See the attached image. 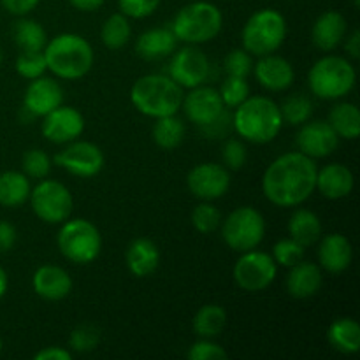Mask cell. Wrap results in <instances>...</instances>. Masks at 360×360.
Listing matches in <instances>:
<instances>
[{
  "instance_id": "obj_1",
  "label": "cell",
  "mask_w": 360,
  "mask_h": 360,
  "mask_svg": "<svg viewBox=\"0 0 360 360\" xmlns=\"http://www.w3.org/2000/svg\"><path fill=\"white\" fill-rule=\"evenodd\" d=\"M315 160L301 151H288L269 164L262 178V192L278 207H297L309 199L316 186Z\"/></svg>"
},
{
  "instance_id": "obj_2",
  "label": "cell",
  "mask_w": 360,
  "mask_h": 360,
  "mask_svg": "<svg viewBox=\"0 0 360 360\" xmlns=\"http://www.w3.org/2000/svg\"><path fill=\"white\" fill-rule=\"evenodd\" d=\"M232 129L243 141L252 144H267L283 129L280 105L264 95H250L234 109Z\"/></svg>"
},
{
  "instance_id": "obj_3",
  "label": "cell",
  "mask_w": 360,
  "mask_h": 360,
  "mask_svg": "<svg viewBox=\"0 0 360 360\" xmlns=\"http://www.w3.org/2000/svg\"><path fill=\"white\" fill-rule=\"evenodd\" d=\"M44 58L48 70L55 77L76 81L86 76L95 62V53L90 41L79 34H58L44 46Z\"/></svg>"
},
{
  "instance_id": "obj_4",
  "label": "cell",
  "mask_w": 360,
  "mask_h": 360,
  "mask_svg": "<svg viewBox=\"0 0 360 360\" xmlns=\"http://www.w3.org/2000/svg\"><path fill=\"white\" fill-rule=\"evenodd\" d=\"M183 88L165 74H146L130 88V102L144 116L157 120L178 115L183 102Z\"/></svg>"
},
{
  "instance_id": "obj_5",
  "label": "cell",
  "mask_w": 360,
  "mask_h": 360,
  "mask_svg": "<svg viewBox=\"0 0 360 360\" xmlns=\"http://www.w3.org/2000/svg\"><path fill=\"white\" fill-rule=\"evenodd\" d=\"M221 27L224 14L220 7L206 0H197L183 6L171 23V30L174 32L178 42L193 46L213 41L221 32Z\"/></svg>"
},
{
  "instance_id": "obj_6",
  "label": "cell",
  "mask_w": 360,
  "mask_h": 360,
  "mask_svg": "<svg viewBox=\"0 0 360 360\" xmlns=\"http://www.w3.org/2000/svg\"><path fill=\"white\" fill-rule=\"evenodd\" d=\"M357 83L354 63L345 56L326 55L316 60L308 72V86L322 101H340L347 97Z\"/></svg>"
},
{
  "instance_id": "obj_7",
  "label": "cell",
  "mask_w": 360,
  "mask_h": 360,
  "mask_svg": "<svg viewBox=\"0 0 360 360\" xmlns=\"http://www.w3.org/2000/svg\"><path fill=\"white\" fill-rule=\"evenodd\" d=\"M287 20L276 9H260L248 18L241 32L243 49L252 56L276 53L287 39Z\"/></svg>"
},
{
  "instance_id": "obj_8",
  "label": "cell",
  "mask_w": 360,
  "mask_h": 360,
  "mask_svg": "<svg viewBox=\"0 0 360 360\" xmlns=\"http://www.w3.org/2000/svg\"><path fill=\"white\" fill-rule=\"evenodd\" d=\"M60 253L77 266L91 264L102 250V236L86 218H67L56 236Z\"/></svg>"
},
{
  "instance_id": "obj_9",
  "label": "cell",
  "mask_w": 360,
  "mask_h": 360,
  "mask_svg": "<svg viewBox=\"0 0 360 360\" xmlns=\"http://www.w3.org/2000/svg\"><path fill=\"white\" fill-rule=\"evenodd\" d=\"M220 229L225 245L243 253L259 248L266 236V220L255 207L241 206L221 220Z\"/></svg>"
},
{
  "instance_id": "obj_10",
  "label": "cell",
  "mask_w": 360,
  "mask_h": 360,
  "mask_svg": "<svg viewBox=\"0 0 360 360\" xmlns=\"http://www.w3.org/2000/svg\"><path fill=\"white\" fill-rule=\"evenodd\" d=\"M30 207L35 217L44 224L58 225L70 218L74 199L70 190L56 179H39L30 190Z\"/></svg>"
},
{
  "instance_id": "obj_11",
  "label": "cell",
  "mask_w": 360,
  "mask_h": 360,
  "mask_svg": "<svg viewBox=\"0 0 360 360\" xmlns=\"http://www.w3.org/2000/svg\"><path fill=\"white\" fill-rule=\"evenodd\" d=\"M278 274V264L266 252L250 250L243 252L234 264L232 276L236 285L246 292H262L273 285Z\"/></svg>"
},
{
  "instance_id": "obj_12",
  "label": "cell",
  "mask_w": 360,
  "mask_h": 360,
  "mask_svg": "<svg viewBox=\"0 0 360 360\" xmlns=\"http://www.w3.org/2000/svg\"><path fill=\"white\" fill-rule=\"evenodd\" d=\"M167 76L181 88H195L207 81L211 74V62L206 53L193 44L174 49L167 67Z\"/></svg>"
},
{
  "instance_id": "obj_13",
  "label": "cell",
  "mask_w": 360,
  "mask_h": 360,
  "mask_svg": "<svg viewBox=\"0 0 360 360\" xmlns=\"http://www.w3.org/2000/svg\"><path fill=\"white\" fill-rule=\"evenodd\" d=\"M53 164L77 178H94L104 169V151L90 141H72L53 157Z\"/></svg>"
},
{
  "instance_id": "obj_14",
  "label": "cell",
  "mask_w": 360,
  "mask_h": 360,
  "mask_svg": "<svg viewBox=\"0 0 360 360\" xmlns=\"http://www.w3.org/2000/svg\"><path fill=\"white\" fill-rule=\"evenodd\" d=\"M186 186L193 197L200 200H217L231 188V172L225 165L204 162L190 169Z\"/></svg>"
},
{
  "instance_id": "obj_15",
  "label": "cell",
  "mask_w": 360,
  "mask_h": 360,
  "mask_svg": "<svg viewBox=\"0 0 360 360\" xmlns=\"http://www.w3.org/2000/svg\"><path fill=\"white\" fill-rule=\"evenodd\" d=\"M295 144L302 155L316 160L333 155L340 146V137L327 120H308L299 129Z\"/></svg>"
},
{
  "instance_id": "obj_16",
  "label": "cell",
  "mask_w": 360,
  "mask_h": 360,
  "mask_svg": "<svg viewBox=\"0 0 360 360\" xmlns=\"http://www.w3.org/2000/svg\"><path fill=\"white\" fill-rule=\"evenodd\" d=\"M84 130V118L76 108L70 105H58L42 116L41 132L49 143L67 144L76 141Z\"/></svg>"
},
{
  "instance_id": "obj_17",
  "label": "cell",
  "mask_w": 360,
  "mask_h": 360,
  "mask_svg": "<svg viewBox=\"0 0 360 360\" xmlns=\"http://www.w3.org/2000/svg\"><path fill=\"white\" fill-rule=\"evenodd\" d=\"M181 109L193 125L202 129L213 123L225 111V105L217 88L200 84V86L190 88L188 94L183 95Z\"/></svg>"
},
{
  "instance_id": "obj_18",
  "label": "cell",
  "mask_w": 360,
  "mask_h": 360,
  "mask_svg": "<svg viewBox=\"0 0 360 360\" xmlns=\"http://www.w3.org/2000/svg\"><path fill=\"white\" fill-rule=\"evenodd\" d=\"M252 72L255 74L257 83L267 91H285L295 81V70L292 63L276 53L259 56L257 63H253Z\"/></svg>"
},
{
  "instance_id": "obj_19",
  "label": "cell",
  "mask_w": 360,
  "mask_h": 360,
  "mask_svg": "<svg viewBox=\"0 0 360 360\" xmlns=\"http://www.w3.org/2000/svg\"><path fill=\"white\" fill-rule=\"evenodd\" d=\"M62 104L63 88L53 77H35L25 90L23 108H27L35 118H42Z\"/></svg>"
},
{
  "instance_id": "obj_20",
  "label": "cell",
  "mask_w": 360,
  "mask_h": 360,
  "mask_svg": "<svg viewBox=\"0 0 360 360\" xmlns=\"http://www.w3.org/2000/svg\"><path fill=\"white\" fill-rule=\"evenodd\" d=\"M32 288L44 301H62L72 292V278L60 266H41L32 276Z\"/></svg>"
},
{
  "instance_id": "obj_21",
  "label": "cell",
  "mask_w": 360,
  "mask_h": 360,
  "mask_svg": "<svg viewBox=\"0 0 360 360\" xmlns=\"http://www.w3.org/2000/svg\"><path fill=\"white\" fill-rule=\"evenodd\" d=\"M348 34L347 18L338 11H326L315 20L311 28V42L320 51H334Z\"/></svg>"
},
{
  "instance_id": "obj_22",
  "label": "cell",
  "mask_w": 360,
  "mask_h": 360,
  "mask_svg": "<svg viewBox=\"0 0 360 360\" xmlns=\"http://www.w3.org/2000/svg\"><path fill=\"white\" fill-rule=\"evenodd\" d=\"M319 241L320 267L330 274L345 273L354 259L352 243L348 241L347 236L336 232V234H327L326 238H320Z\"/></svg>"
},
{
  "instance_id": "obj_23",
  "label": "cell",
  "mask_w": 360,
  "mask_h": 360,
  "mask_svg": "<svg viewBox=\"0 0 360 360\" xmlns=\"http://www.w3.org/2000/svg\"><path fill=\"white\" fill-rule=\"evenodd\" d=\"M355 185L354 172L347 167L345 164H327L316 172V186L326 199L340 200L345 199L352 193Z\"/></svg>"
},
{
  "instance_id": "obj_24",
  "label": "cell",
  "mask_w": 360,
  "mask_h": 360,
  "mask_svg": "<svg viewBox=\"0 0 360 360\" xmlns=\"http://www.w3.org/2000/svg\"><path fill=\"white\" fill-rule=\"evenodd\" d=\"M176 48H178V39L171 27L150 28V30L143 32L136 42L137 55L148 62L169 58Z\"/></svg>"
},
{
  "instance_id": "obj_25",
  "label": "cell",
  "mask_w": 360,
  "mask_h": 360,
  "mask_svg": "<svg viewBox=\"0 0 360 360\" xmlns=\"http://www.w3.org/2000/svg\"><path fill=\"white\" fill-rule=\"evenodd\" d=\"M287 280V292L294 299H309L315 294H319L322 287V269L316 264L306 262L304 259L295 266L288 267Z\"/></svg>"
},
{
  "instance_id": "obj_26",
  "label": "cell",
  "mask_w": 360,
  "mask_h": 360,
  "mask_svg": "<svg viewBox=\"0 0 360 360\" xmlns=\"http://www.w3.org/2000/svg\"><path fill=\"white\" fill-rule=\"evenodd\" d=\"M125 262L130 274L136 278H148L160 266V250L151 239L137 238L127 248Z\"/></svg>"
},
{
  "instance_id": "obj_27",
  "label": "cell",
  "mask_w": 360,
  "mask_h": 360,
  "mask_svg": "<svg viewBox=\"0 0 360 360\" xmlns=\"http://www.w3.org/2000/svg\"><path fill=\"white\" fill-rule=\"evenodd\" d=\"M287 229L290 238L304 248L316 245L319 239L322 238V221H320L319 214L306 207H299L292 213Z\"/></svg>"
},
{
  "instance_id": "obj_28",
  "label": "cell",
  "mask_w": 360,
  "mask_h": 360,
  "mask_svg": "<svg viewBox=\"0 0 360 360\" xmlns=\"http://www.w3.org/2000/svg\"><path fill=\"white\" fill-rule=\"evenodd\" d=\"M327 341L334 350L341 354L354 355L360 350V326L357 320L340 316L334 320L327 330Z\"/></svg>"
},
{
  "instance_id": "obj_29",
  "label": "cell",
  "mask_w": 360,
  "mask_h": 360,
  "mask_svg": "<svg viewBox=\"0 0 360 360\" xmlns=\"http://www.w3.org/2000/svg\"><path fill=\"white\" fill-rule=\"evenodd\" d=\"M30 179L25 172L6 171L0 174V206L20 207L30 197Z\"/></svg>"
},
{
  "instance_id": "obj_30",
  "label": "cell",
  "mask_w": 360,
  "mask_h": 360,
  "mask_svg": "<svg viewBox=\"0 0 360 360\" xmlns=\"http://www.w3.org/2000/svg\"><path fill=\"white\" fill-rule=\"evenodd\" d=\"M327 122L340 139L355 141L360 136V111L354 102H338L333 105Z\"/></svg>"
},
{
  "instance_id": "obj_31",
  "label": "cell",
  "mask_w": 360,
  "mask_h": 360,
  "mask_svg": "<svg viewBox=\"0 0 360 360\" xmlns=\"http://www.w3.org/2000/svg\"><path fill=\"white\" fill-rule=\"evenodd\" d=\"M13 39L20 51H42L49 41L44 27L39 21L25 16H20V20L14 21Z\"/></svg>"
},
{
  "instance_id": "obj_32",
  "label": "cell",
  "mask_w": 360,
  "mask_h": 360,
  "mask_svg": "<svg viewBox=\"0 0 360 360\" xmlns=\"http://www.w3.org/2000/svg\"><path fill=\"white\" fill-rule=\"evenodd\" d=\"M227 323V311L220 304H204L193 316V333L199 338L214 340L221 334Z\"/></svg>"
},
{
  "instance_id": "obj_33",
  "label": "cell",
  "mask_w": 360,
  "mask_h": 360,
  "mask_svg": "<svg viewBox=\"0 0 360 360\" xmlns=\"http://www.w3.org/2000/svg\"><path fill=\"white\" fill-rule=\"evenodd\" d=\"M151 136L160 150L171 151L183 143L186 136V127L176 115L162 116V118L155 120Z\"/></svg>"
},
{
  "instance_id": "obj_34",
  "label": "cell",
  "mask_w": 360,
  "mask_h": 360,
  "mask_svg": "<svg viewBox=\"0 0 360 360\" xmlns=\"http://www.w3.org/2000/svg\"><path fill=\"white\" fill-rule=\"evenodd\" d=\"M132 37V27L123 13L111 14L101 28V41L108 49H122Z\"/></svg>"
},
{
  "instance_id": "obj_35",
  "label": "cell",
  "mask_w": 360,
  "mask_h": 360,
  "mask_svg": "<svg viewBox=\"0 0 360 360\" xmlns=\"http://www.w3.org/2000/svg\"><path fill=\"white\" fill-rule=\"evenodd\" d=\"M281 118L283 123H290L294 127H301L308 120H311L313 115V102L306 95H290L280 105Z\"/></svg>"
},
{
  "instance_id": "obj_36",
  "label": "cell",
  "mask_w": 360,
  "mask_h": 360,
  "mask_svg": "<svg viewBox=\"0 0 360 360\" xmlns=\"http://www.w3.org/2000/svg\"><path fill=\"white\" fill-rule=\"evenodd\" d=\"M221 220H224L221 211L214 204H211V200H202L192 211V225L200 234H211L218 231Z\"/></svg>"
},
{
  "instance_id": "obj_37",
  "label": "cell",
  "mask_w": 360,
  "mask_h": 360,
  "mask_svg": "<svg viewBox=\"0 0 360 360\" xmlns=\"http://www.w3.org/2000/svg\"><path fill=\"white\" fill-rule=\"evenodd\" d=\"M218 94H220L225 109H236L250 97V84L246 81V77L227 76L224 79V83H221Z\"/></svg>"
},
{
  "instance_id": "obj_38",
  "label": "cell",
  "mask_w": 360,
  "mask_h": 360,
  "mask_svg": "<svg viewBox=\"0 0 360 360\" xmlns=\"http://www.w3.org/2000/svg\"><path fill=\"white\" fill-rule=\"evenodd\" d=\"M16 72L20 74L23 79H35V77L44 76V72L48 70L46 65L44 51H21L18 55L16 63Z\"/></svg>"
},
{
  "instance_id": "obj_39",
  "label": "cell",
  "mask_w": 360,
  "mask_h": 360,
  "mask_svg": "<svg viewBox=\"0 0 360 360\" xmlns=\"http://www.w3.org/2000/svg\"><path fill=\"white\" fill-rule=\"evenodd\" d=\"M53 160L44 150H28L27 153L23 155V160H21V167H23V172L28 176V178L35 179H44L48 178V174L51 172Z\"/></svg>"
},
{
  "instance_id": "obj_40",
  "label": "cell",
  "mask_w": 360,
  "mask_h": 360,
  "mask_svg": "<svg viewBox=\"0 0 360 360\" xmlns=\"http://www.w3.org/2000/svg\"><path fill=\"white\" fill-rule=\"evenodd\" d=\"M304 246L299 245V243L294 241L292 238L280 239V241L273 246L271 257H273L274 262H276L278 266H283L288 269V267L295 266V264H299L304 259Z\"/></svg>"
},
{
  "instance_id": "obj_41",
  "label": "cell",
  "mask_w": 360,
  "mask_h": 360,
  "mask_svg": "<svg viewBox=\"0 0 360 360\" xmlns=\"http://www.w3.org/2000/svg\"><path fill=\"white\" fill-rule=\"evenodd\" d=\"M98 341H101V333L91 323H81L76 329L70 333V350L77 352V354H86L97 348Z\"/></svg>"
},
{
  "instance_id": "obj_42",
  "label": "cell",
  "mask_w": 360,
  "mask_h": 360,
  "mask_svg": "<svg viewBox=\"0 0 360 360\" xmlns=\"http://www.w3.org/2000/svg\"><path fill=\"white\" fill-rule=\"evenodd\" d=\"M224 70L227 76L248 77L253 70V58L246 49H231L224 58Z\"/></svg>"
},
{
  "instance_id": "obj_43",
  "label": "cell",
  "mask_w": 360,
  "mask_h": 360,
  "mask_svg": "<svg viewBox=\"0 0 360 360\" xmlns=\"http://www.w3.org/2000/svg\"><path fill=\"white\" fill-rule=\"evenodd\" d=\"M221 158H224L225 167L231 169V171H239L248 158L246 144L241 139L231 137V139L225 141L224 148H221Z\"/></svg>"
},
{
  "instance_id": "obj_44",
  "label": "cell",
  "mask_w": 360,
  "mask_h": 360,
  "mask_svg": "<svg viewBox=\"0 0 360 360\" xmlns=\"http://www.w3.org/2000/svg\"><path fill=\"white\" fill-rule=\"evenodd\" d=\"M186 357L190 360H225L229 357L227 352L224 347H220L214 341L206 340V338H200L197 343H193L188 348V354Z\"/></svg>"
},
{
  "instance_id": "obj_45",
  "label": "cell",
  "mask_w": 360,
  "mask_h": 360,
  "mask_svg": "<svg viewBox=\"0 0 360 360\" xmlns=\"http://www.w3.org/2000/svg\"><path fill=\"white\" fill-rule=\"evenodd\" d=\"M162 0H118V6L127 18L144 20L158 9Z\"/></svg>"
},
{
  "instance_id": "obj_46",
  "label": "cell",
  "mask_w": 360,
  "mask_h": 360,
  "mask_svg": "<svg viewBox=\"0 0 360 360\" xmlns=\"http://www.w3.org/2000/svg\"><path fill=\"white\" fill-rule=\"evenodd\" d=\"M39 2L41 0H0L4 9L13 16H27L39 6Z\"/></svg>"
},
{
  "instance_id": "obj_47",
  "label": "cell",
  "mask_w": 360,
  "mask_h": 360,
  "mask_svg": "<svg viewBox=\"0 0 360 360\" xmlns=\"http://www.w3.org/2000/svg\"><path fill=\"white\" fill-rule=\"evenodd\" d=\"M231 127H232V118L227 115V111H224L213 123L202 127V130L207 137L220 139V137H225V134H227V130L231 129Z\"/></svg>"
},
{
  "instance_id": "obj_48",
  "label": "cell",
  "mask_w": 360,
  "mask_h": 360,
  "mask_svg": "<svg viewBox=\"0 0 360 360\" xmlns=\"http://www.w3.org/2000/svg\"><path fill=\"white\" fill-rule=\"evenodd\" d=\"M18 239V232L13 224L0 220V253H7L14 248Z\"/></svg>"
},
{
  "instance_id": "obj_49",
  "label": "cell",
  "mask_w": 360,
  "mask_h": 360,
  "mask_svg": "<svg viewBox=\"0 0 360 360\" xmlns=\"http://www.w3.org/2000/svg\"><path fill=\"white\" fill-rule=\"evenodd\" d=\"M35 360H72V354L62 347H46L34 355Z\"/></svg>"
},
{
  "instance_id": "obj_50",
  "label": "cell",
  "mask_w": 360,
  "mask_h": 360,
  "mask_svg": "<svg viewBox=\"0 0 360 360\" xmlns=\"http://www.w3.org/2000/svg\"><path fill=\"white\" fill-rule=\"evenodd\" d=\"M345 51L350 56L352 60L360 58V32L354 30L347 37V42H345Z\"/></svg>"
},
{
  "instance_id": "obj_51",
  "label": "cell",
  "mask_w": 360,
  "mask_h": 360,
  "mask_svg": "<svg viewBox=\"0 0 360 360\" xmlns=\"http://www.w3.org/2000/svg\"><path fill=\"white\" fill-rule=\"evenodd\" d=\"M104 2L105 0H69L70 6L81 13H94V11L101 9Z\"/></svg>"
},
{
  "instance_id": "obj_52",
  "label": "cell",
  "mask_w": 360,
  "mask_h": 360,
  "mask_svg": "<svg viewBox=\"0 0 360 360\" xmlns=\"http://www.w3.org/2000/svg\"><path fill=\"white\" fill-rule=\"evenodd\" d=\"M7 287H9V278H7L6 271H4L2 267H0V299H2L4 295H6Z\"/></svg>"
},
{
  "instance_id": "obj_53",
  "label": "cell",
  "mask_w": 360,
  "mask_h": 360,
  "mask_svg": "<svg viewBox=\"0 0 360 360\" xmlns=\"http://www.w3.org/2000/svg\"><path fill=\"white\" fill-rule=\"evenodd\" d=\"M20 120H21V123H32L35 120V116L32 115L30 111H28L27 108H23V105H21V109H20Z\"/></svg>"
},
{
  "instance_id": "obj_54",
  "label": "cell",
  "mask_w": 360,
  "mask_h": 360,
  "mask_svg": "<svg viewBox=\"0 0 360 360\" xmlns=\"http://www.w3.org/2000/svg\"><path fill=\"white\" fill-rule=\"evenodd\" d=\"M354 6L359 7L360 6V0H354Z\"/></svg>"
},
{
  "instance_id": "obj_55",
  "label": "cell",
  "mask_w": 360,
  "mask_h": 360,
  "mask_svg": "<svg viewBox=\"0 0 360 360\" xmlns=\"http://www.w3.org/2000/svg\"><path fill=\"white\" fill-rule=\"evenodd\" d=\"M2 60H4V53H2V49H0V63H2Z\"/></svg>"
},
{
  "instance_id": "obj_56",
  "label": "cell",
  "mask_w": 360,
  "mask_h": 360,
  "mask_svg": "<svg viewBox=\"0 0 360 360\" xmlns=\"http://www.w3.org/2000/svg\"><path fill=\"white\" fill-rule=\"evenodd\" d=\"M0 354H2V338H0Z\"/></svg>"
}]
</instances>
